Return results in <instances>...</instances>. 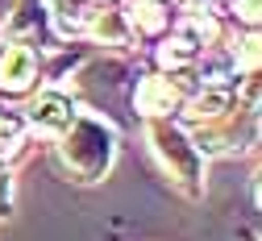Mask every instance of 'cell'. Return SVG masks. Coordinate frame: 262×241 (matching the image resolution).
I'll use <instances>...</instances> for the list:
<instances>
[{
    "label": "cell",
    "mask_w": 262,
    "mask_h": 241,
    "mask_svg": "<svg viewBox=\"0 0 262 241\" xmlns=\"http://www.w3.org/2000/svg\"><path fill=\"white\" fill-rule=\"evenodd\" d=\"M54 158L75 183H100L117 162V129L96 113H75L54 137Z\"/></svg>",
    "instance_id": "obj_1"
},
{
    "label": "cell",
    "mask_w": 262,
    "mask_h": 241,
    "mask_svg": "<svg viewBox=\"0 0 262 241\" xmlns=\"http://www.w3.org/2000/svg\"><path fill=\"white\" fill-rule=\"evenodd\" d=\"M142 133H146V146H150L158 170L167 175V183L175 191H183L187 200H200L204 195V154L195 150L187 125H179L175 117L142 121Z\"/></svg>",
    "instance_id": "obj_2"
},
{
    "label": "cell",
    "mask_w": 262,
    "mask_h": 241,
    "mask_svg": "<svg viewBox=\"0 0 262 241\" xmlns=\"http://www.w3.org/2000/svg\"><path fill=\"white\" fill-rule=\"evenodd\" d=\"M187 133H191L195 150L204 158L208 154H242L262 137V113H254V108H246V104L233 100L221 117H212L204 125H187Z\"/></svg>",
    "instance_id": "obj_3"
},
{
    "label": "cell",
    "mask_w": 262,
    "mask_h": 241,
    "mask_svg": "<svg viewBox=\"0 0 262 241\" xmlns=\"http://www.w3.org/2000/svg\"><path fill=\"white\" fill-rule=\"evenodd\" d=\"M191 92H195V75L191 71H150V75H138V83H134V113L142 121L179 117L183 100Z\"/></svg>",
    "instance_id": "obj_4"
},
{
    "label": "cell",
    "mask_w": 262,
    "mask_h": 241,
    "mask_svg": "<svg viewBox=\"0 0 262 241\" xmlns=\"http://www.w3.org/2000/svg\"><path fill=\"white\" fill-rule=\"evenodd\" d=\"M42 83V50L25 38L0 42V96H29Z\"/></svg>",
    "instance_id": "obj_5"
},
{
    "label": "cell",
    "mask_w": 262,
    "mask_h": 241,
    "mask_svg": "<svg viewBox=\"0 0 262 241\" xmlns=\"http://www.w3.org/2000/svg\"><path fill=\"white\" fill-rule=\"evenodd\" d=\"M75 113H79V108H75V100H71L67 92H58V87H42V92L21 108L25 129H29V133H38V137H50V142L71 125Z\"/></svg>",
    "instance_id": "obj_6"
},
{
    "label": "cell",
    "mask_w": 262,
    "mask_h": 241,
    "mask_svg": "<svg viewBox=\"0 0 262 241\" xmlns=\"http://www.w3.org/2000/svg\"><path fill=\"white\" fill-rule=\"evenodd\" d=\"M83 38L96 42V46H134V25H129L125 9H113L108 5H92L88 9V21H83Z\"/></svg>",
    "instance_id": "obj_7"
},
{
    "label": "cell",
    "mask_w": 262,
    "mask_h": 241,
    "mask_svg": "<svg viewBox=\"0 0 262 241\" xmlns=\"http://www.w3.org/2000/svg\"><path fill=\"white\" fill-rule=\"evenodd\" d=\"M29 142V129H25V117L17 108H0V166H9Z\"/></svg>",
    "instance_id": "obj_8"
},
{
    "label": "cell",
    "mask_w": 262,
    "mask_h": 241,
    "mask_svg": "<svg viewBox=\"0 0 262 241\" xmlns=\"http://www.w3.org/2000/svg\"><path fill=\"white\" fill-rule=\"evenodd\" d=\"M229 62H233L237 75L262 71V29H242L233 38V46H229Z\"/></svg>",
    "instance_id": "obj_9"
},
{
    "label": "cell",
    "mask_w": 262,
    "mask_h": 241,
    "mask_svg": "<svg viewBox=\"0 0 262 241\" xmlns=\"http://www.w3.org/2000/svg\"><path fill=\"white\" fill-rule=\"evenodd\" d=\"M229 13L242 29H262V0H229Z\"/></svg>",
    "instance_id": "obj_10"
},
{
    "label": "cell",
    "mask_w": 262,
    "mask_h": 241,
    "mask_svg": "<svg viewBox=\"0 0 262 241\" xmlns=\"http://www.w3.org/2000/svg\"><path fill=\"white\" fill-rule=\"evenodd\" d=\"M250 195H254V208L262 212V166L254 170V183H250Z\"/></svg>",
    "instance_id": "obj_11"
},
{
    "label": "cell",
    "mask_w": 262,
    "mask_h": 241,
    "mask_svg": "<svg viewBox=\"0 0 262 241\" xmlns=\"http://www.w3.org/2000/svg\"><path fill=\"white\" fill-rule=\"evenodd\" d=\"M88 5H108V0H88Z\"/></svg>",
    "instance_id": "obj_12"
}]
</instances>
